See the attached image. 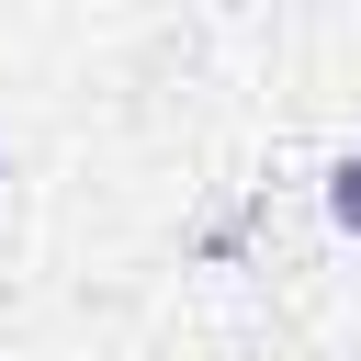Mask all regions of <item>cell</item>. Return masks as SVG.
Returning a JSON list of instances; mask_svg holds the SVG:
<instances>
[{
    "label": "cell",
    "instance_id": "obj_1",
    "mask_svg": "<svg viewBox=\"0 0 361 361\" xmlns=\"http://www.w3.org/2000/svg\"><path fill=\"white\" fill-rule=\"evenodd\" d=\"M327 214L361 237V147H338V158H327Z\"/></svg>",
    "mask_w": 361,
    "mask_h": 361
}]
</instances>
